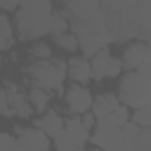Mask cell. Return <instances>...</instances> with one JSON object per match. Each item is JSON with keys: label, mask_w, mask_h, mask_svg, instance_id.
Returning a JSON list of instances; mask_svg holds the SVG:
<instances>
[{"label": "cell", "mask_w": 151, "mask_h": 151, "mask_svg": "<svg viewBox=\"0 0 151 151\" xmlns=\"http://www.w3.org/2000/svg\"><path fill=\"white\" fill-rule=\"evenodd\" d=\"M52 5L47 0H28L21 2L17 17H14V28L19 33V40H35L47 33H52Z\"/></svg>", "instance_id": "1"}, {"label": "cell", "mask_w": 151, "mask_h": 151, "mask_svg": "<svg viewBox=\"0 0 151 151\" xmlns=\"http://www.w3.org/2000/svg\"><path fill=\"white\" fill-rule=\"evenodd\" d=\"M33 87L47 90L50 94L59 92L66 76H68V64H64L61 59H50V61H33L26 68Z\"/></svg>", "instance_id": "2"}, {"label": "cell", "mask_w": 151, "mask_h": 151, "mask_svg": "<svg viewBox=\"0 0 151 151\" xmlns=\"http://www.w3.org/2000/svg\"><path fill=\"white\" fill-rule=\"evenodd\" d=\"M118 99L123 106L127 109H149L151 106V85L137 73V71H127L120 78V87H118Z\"/></svg>", "instance_id": "3"}, {"label": "cell", "mask_w": 151, "mask_h": 151, "mask_svg": "<svg viewBox=\"0 0 151 151\" xmlns=\"http://www.w3.org/2000/svg\"><path fill=\"white\" fill-rule=\"evenodd\" d=\"M0 111H2L5 118H12V116L31 118L33 116V106L28 101V94H24L19 90V85L12 83V80H5V85H2V92H0Z\"/></svg>", "instance_id": "4"}, {"label": "cell", "mask_w": 151, "mask_h": 151, "mask_svg": "<svg viewBox=\"0 0 151 151\" xmlns=\"http://www.w3.org/2000/svg\"><path fill=\"white\" fill-rule=\"evenodd\" d=\"M99 151H125V137H123V127H113L106 125L104 120H97L94 134L90 139Z\"/></svg>", "instance_id": "5"}, {"label": "cell", "mask_w": 151, "mask_h": 151, "mask_svg": "<svg viewBox=\"0 0 151 151\" xmlns=\"http://www.w3.org/2000/svg\"><path fill=\"white\" fill-rule=\"evenodd\" d=\"M92 104H94V99H92V94H90V90L85 87V85H71L68 90H66V109L73 113V116H85V113H90L92 111Z\"/></svg>", "instance_id": "6"}, {"label": "cell", "mask_w": 151, "mask_h": 151, "mask_svg": "<svg viewBox=\"0 0 151 151\" xmlns=\"http://www.w3.org/2000/svg\"><path fill=\"white\" fill-rule=\"evenodd\" d=\"M123 64H125L127 71H139L142 66L151 64V45L142 42V40L127 45L125 52H123Z\"/></svg>", "instance_id": "7"}, {"label": "cell", "mask_w": 151, "mask_h": 151, "mask_svg": "<svg viewBox=\"0 0 151 151\" xmlns=\"http://www.w3.org/2000/svg\"><path fill=\"white\" fill-rule=\"evenodd\" d=\"M14 137L28 149V151H50V137L38 127H14Z\"/></svg>", "instance_id": "8"}, {"label": "cell", "mask_w": 151, "mask_h": 151, "mask_svg": "<svg viewBox=\"0 0 151 151\" xmlns=\"http://www.w3.org/2000/svg\"><path fill=\"white\" fill-rule=\"evenodd\" d=\"M33 125H35L38 130H42L47 137L57 139V137L64 132V127H66V120L59 116V111H47L45 116L35 118V120H33Z\"/></svg>", "instance_id": "9"}, {"label": "cell", "mask_w": 151, "mask_h": 151, "mask_svg": "<svg viewBox=\"0 0 151 151\" xmlns=\"http://www.w3.org/2000/svg\"><path fill=\"white\" fill-rule=\"evenodd\" d=\"M134 24H137V38L151 45V2H137Z\"/></svg>", "instance_id": "10"}, {"label": "cell", "mask_w": 151, "mask_h": 151, "mask_svg": "<svg viewBox=\"0 0 151 151\" xmlns=\"http://www.w3.org/2000/svg\"><path fill=\"white\" fill-rule=\"evenodd\" d=\"M123 104H120V99H118V94H113V92H104V94H99V97H94V104H92V113L97 116V120H104L106 116H111L116 109H120Z\"/></svg>", "instance_id": "11"}, {"label": "cell", "mask_w": 151, "mask_h": 151, "mask_svg": "<svg viewBox=\"0 0 151 151\" xmlns=\"http://www.w3.org/2000/svg\"><path fill=\"white\" fill-rule=\"evenodd\" d=\"M68 78L76 85H85L92 78V61L85 57H73L68 61Z\"/></svg>", "instance_id": "12"}, {"label": "cell", "mask_w": 151, "mask_h": 151, "mask_svg": "<svg viewBox=\"0 0 151 151\" xmlns=\"http://www.w3.org/2000/svg\"><path fill=\"white\" fill-rule=\"evenodd\" d=\"M64 132H66V134L71 137V142L78 144V146H85V144L92 139V134H90V130L83 125V118H80V116H68Z\"/></svg>", "instance_id": "13"}, {"label": "cell", "mask_w": 151, "mask_h": 151, "mask_svg": "<svg viewBox=\"0 0 151 151\" xmlns=\"http://www.w3.org/2000/svg\"><path fill=\"white\" fill-rule=\"evenodd\" d=\"M14 45V24H12V17L9 14H0V50L7 52L12 50Z\"/></svg>", "instance_id": "14"}, {"label": "cell", "mask_w": 151, "mask_h": 151, "mask_svg": "<svg viewBox=\"0 0 151 151\" xmlns=\"http://www.w3.org/2000/svg\"><path fill=\"white\" fill-rule=\"evenodd\" d=\"M111 52H109V47L106 50H101V52H97L90 61H92V78L94 80H104L106 78V71H109V64H111Z\"/></svg>", "instance_id": "15"}, {"label": "cell", "mask_w": 151, "mask_h": 151, "mask_svg": "<svg viewBox=\"0 0 151 151\" xmlns=\"http://www.w3.org/2000/svg\"><path fill=\"white\" fill-rule=\"evenodd\" d=\"M50 92L47 90H40V87H31L28 90V101H31V106H33V111H38V113H47V104H50Z\"/></svg>", "instance_id": "16"}, {"label": "cell", "mask_w": 151, "mask_h": 151, "mask_svg": "<svg viewBox=\"0 0 151 151\" xmlns=\"http://www.w3.org/2000/svg\"><path fill=\"white\" fill-rule=\"evenodd\" d=\"M68 28H71V21H68V17L64 14V9H54V14H52V38L66 35Z\"/></svg>", "instance_id": "17"}, {"label": "cell", "mask_w": 151, "mask_h": 151, "mask_svg": "<svg viewBox=\"0 0 151 151\" xmlns=\"http://www.w3.org/2000/svg\"><path fill=\"white\" fill-rule=\"evenodd\" d=\"M28 57L33 61H50L52 59V47L45 45V42H35L31 50H28Z\"/></svg>", "instance_id": "18"}, {"label": "cell", "mask_w": 151, "mask_h": 151, "mask_svg": "<svg viewBox=\"0 0 151 151\" xmlns=\"http://www.w3.org/2000/svg\"><path fill=\"white\" fill-rule=\"evenodd\" d=\"M54 42H57V47H61V50H66V52H76V50H80V42H78V38H76L73 31H68V33L61 35V38H54Z\"/></svg>", "instance_id": "19"}, {"label": "cell", "mask_w": 151, "mask_h": 151, "mask_svg": "<svg viewBox=\"0 0 151 151\" xmlns=\"http://www.w3.org/2000/svg\"><path fill=\"white\" fill-rule=\"evenodd\" d=\"M54 146H57V151H85L83 146L73 144V142H71V137H68L66 132H61V134L54 139Z\"/></svg>", "instance_id": "20"}, {"label": "cell", "mask_w": 151, "mask_h": 151, "mask_svg": "<svg viewBox=\"0 0 151 151\" xmlns=\"http://www.w3.org/2000/svg\"><path fill=\"white\" fill-rule=\"evenodd\" d=\"M132 123H134V125H139L142 130H144V127H151V106H149V109L132 111Z\"/></svg>", "instance_id": "21"}, {"label": "cell", "mask_w": 151, "mask_h": 151, "mask_svg": "<svg viewBox=\"0 0 151 151\" xmlns=\"http://www.w3.org/2000/svg\"><path fill=\"white\" fill-rule=\"evenodd\" d=\"M123 68H125V64H123V59H111V64H109V71H106V78H116V76H120L123 73Z\"/></svg>", "instance_id": "22"}, {"label": "cell", "mask_w": 151, "mask_h": 151, "mask_svg": "<svg viewBox=\"0 0 151 151\" xmlns=\"http://www.w3.org/2000/svg\"><path fill=\"white\" fill-rule=\"evenodd\" d=\"M14 144H17V137H12V134L0 137V151H14Z\"/></svg>", "instance_id": "23"}, {"label": "cell", "mask_w": 151, "mask_h": 151, "mask_svg": "<svg viewBox=\"0 0 151 151\" xmlns=\"http://www.w3.org/2000/svg\"><path fill=\"white\" fill-rule=\"evenodd\" d=\"M19 7H21V2H9V0H0V9L7 14V12H19Z\"/></svg>", "instance_id": "24"}, {"label": "cell", "mask_w": 151, "mask_h": 151, "mask_svg": "<svg viewBox=\"0 0 151 151\" xmlns=\"http://www.w3.org/2000/svg\"><path fill=\"white\" fill-rule=\"evenodd\" d=\"M83 118V125L87 127V130H92V127H97V116L90 111V113H85V116H80Z\"/></svg>", "instance_id": "25"}]
</instances>
